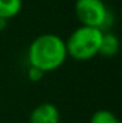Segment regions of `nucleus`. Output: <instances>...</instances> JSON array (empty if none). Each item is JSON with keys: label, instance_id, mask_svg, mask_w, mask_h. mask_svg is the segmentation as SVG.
Returning <instances> with one entry per match:
<instances>
[{"label": "nucleus", "instance_id": "5", "mask_svg": "<svg viewBox=\"0 0 122 123\" xmlns=\"http://www.w3.org/2000/svg\"><path fill=\"white\" fill-rule=\"evenodd\" d=\"M120 51V39L112 31H104L98 55L105 58H113Z\"/></svg>", "mask_w": 122, "mask_h": 123}, {"label": "nucleus", "instance_id": "4", "mask_svg": "<svg viewBox=\"0 0 122 123\" xmlns=\"http://www.w3.org/2000/svg\"><path fill=\"white\" fill-rule=\"evenodd\" d=\"M28 123H60V111L53 102H42L30 111Z\"/></svg>", "mask_w": 122, "mask_h": 123}, {"label": "nucleus", "instance_id": "2", "mask_svg": "<svg viewBox=\"0 0 122 123\" xmlns=\"http://www.w3.org/2000/svg\"><path fill=\"white\" fill-rule=\"evenodd\" d=\"M104 31L98 28L80 25L68 36L66 42L67 56L76 62H87L98 55Z\"/></svg>", "mask_w": 122, "mask_h": 123}, {"label": "nucleus", "instance_id": "7", "mask_svg": "<svg viewBox=\"0 0 122 123\" xmlns=\"http://www.w3.org/2000/svg\"><path fill=\"white\" fill-rule=\"evenodd\" d=\"M89 123H121L113 111L108 109H100L92 114Z\"/></svg>", "mask_w": 122, "mask_h": 123}, {"label": "nucleus", "instance_id": "8", "mask_svg": "<svg viewBox=\"0 0 122 123\" xmlns=\"http://www.w3.org/2000/svg\"><path fill=\"white\" fill-rule=\"evenodd\" d=\"M43 75H45V74H43L42 71H39L38 68L29 66L26 76H28V79L32 81V83H38V81H41V80H42V77H43Z\"/></svg>", "mask_w": 122, "mask_h": 123}, {"label": "nucleus", "instance_id": "9", "mask_svg": "<svg viewBox=\"0 0 122 123\" xmlns=\"http://www.w3.org/2000/svg\"><path fill=\"white\" fill-rule=\"evenodd\" d=\"M5 22L4 21H1V20H0V30H1V28H3V25H4Z\"/></svg>", "mask_w": 122, "mask_h": 123}, {"label": "nucleus", "instance_id": "6", "mask_svg": "<svg viewBox=\"0 0 122 123\" xmlns=\"http://www.w3.org/2000/svg\"><path fill=\"white\" fill-rule=\"evenodd\" d=\"M22 9V0H0V20L7 22L17 16Z\"/></svg>", "mask_w": 122, "mask_h": 123}, {"label": "nucleus", "instance_id": "3", "mask_svg": "<svg viewBox=\"0 0 122 123\" xmlns=\"http://www.w3.org/2000/svg\"><path fill=\"white\" fill-rule=\"evenodd\" d=\"M74 11L80 25L109 31L114 24V14L109 11L104 0H76Z\"/></svg>", "mask_w": 122, "mask_h": 123}, {"label": "nucleus", "instance_id": "1", "mask_svg": "<svg viewBox=\"0 0 122 123\" xmlns=\"http://www.w3.org/2000/svg\"><path fill=\"white\" fill-rule=\"evenodd\" d=\"M28 64L43 74L60 68L67 59L66 42L54 33H43L30 42L26 52Z\"/></svg>", "mask_w": 122, "mask_h": 123}]
</instances>
